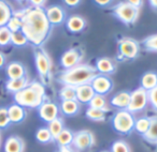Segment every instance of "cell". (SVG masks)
<instances>
[{"mask_svg": "<svg viewBox=\"0 0 157 152\" xmlns=\"http://www.w3.org/2000/svg\"><path fill=\"white\" fill-rule=\"evenodd\" d=\"M15 14L22 18V32L26 35L29 43L41 46L48 40L52 30V24L46 16L45 9L29 7Z\"/></svg>", "mask_w": 157, "mask_h": 152, "instance_id": "6da1fadb", "label": "cell"}, {"mask_svg": "<svg viewBox=\"0 0 157 152\" xmlns=\"http://www.w3.org/2000/svg\"><path fill=\"white\" fill-rule=\"evenodd\" d=\"M16 104L25 108H39L45 102V88L40 81H33L20 92L14 94Z\"/></svg>", "mask_w": 157, "mask_h": 152, "instance_id": "7a4b0ae2", "label": "cell"}, {"mask_svg": "<svg viewBox=\"0 0 157 152\" xmlns=\"http://www.w3.org/2000/svg\"><path fill=\"white\" fill-rule=\"evenodd\" d=\"M97 75L98 72L95 67L90 64H78L63 72L59 76V81L63 85L76 88L84 84H90Z\"/></svg>", "mask_w": 157, "mask_h": 152, "instance_id": "3957f363", "label": "cell"}, {"mask_svg": "<svg viewBox=\"0 0 157 152\" xmlns=\"http://www.w3.org/2000/svg\"><path fill=\"white\" fill-rule=\"evenodd\" d=\"M136 119L133 114L127 109H120L112 119V125L116 132L121 134H129L135 130Z\"/></svg>", "mask_w": 157, "mask_h": 152, "instance_id": "277c9868", "label": "cell"}, {"mask_svg": "<svg viewBox=\"0 0 157 152\" xmlns=\"http://www.w3.org/2000/svg\"><path fill=\"white\" fill-rule=\"evenodd\" d=\"M35 63L42 83L48 84L51 79L52 62L48 52L42 48H37L35 52Z\"/></svg>", "mask_w": 157, "mask_h": 152, "instance_id": "5b68a950", "label": "cell"}, {"mask_svg": "<svg viewBox=\"0 0 157 152\" xmlns=\"http://www.w3.org/2000/svg\"><path fill=\"white\" fill-rule=\"evenodd\" d=\"M113 13L125 25H132L137 22L138 17H139L140 9L124 1L114 7Z\"/></svg>", "mask_w": 157, "mask_h": 152, "instance_id": "8992f818", "label": "cell"}, {"mask_svg": "<svg viewBox=\"0 0 157 152\" xmlns=\"http://www.w3.org/2000/svg\"><path fill=\"white\" fill-rule=\"evenodd\" d=\"M148 105V92L143 88H138L130 93V103L127 108L130 113L141 111Z\"/></svg>", "mask_w": 157, "mask_h": 152, "instance_id": "52a82bcc", "label": "cell"}, {"mask_svg": "<svg viewBox=\"0 0 157 152\" xmlns=\"http://www.w3.org/2000/svg\"><path fill=\"white\" fill-rule=\"evenodd\" d=\"M140 46L136 40L131 38H124L118 42V52L123 58L135 59L139 55Z\"/></svg>", "mask_w": 157, "mask_h": 152, "instance_id": "ba28073f", "label": "cell"}, {"mask_svg": "<svg viewBox=\"0 0 157 152\" xmlns=\"http://www.w3.org/2000/svg\"><path fill=\"white\" fill-rule=\"evenodd\" d=\"M83 59V52L78 48H70L67 52H63L60 58V64L66 70L74 67L80 64V62Z\"/></svg>", "mask_w": 157, "mask_h": 152, "instance_id": "9c48e42d", "label": "cell"}, {"mask_svg": "<svg viewBox=\"0 0 157 152\" xmlns=\"http://www.w3.org/2000/svg\"><path fill=\"white\" fill-rule=\"evenodd\" d=\"M95 143L94 134L88 130L78 131L74 134L73 146L78 150H86Z\"/></svg>", "mask_w": 157, "mask_h": 152, "instance_id": "30bf717a", "label": "cell"}, {"mask_svg": "<svg viewBox=\"0 0 157 152\" xmlns=\"http://www.w3.org/2000/svg\"><path fill=\"white\" fill-rule=\"evenodd\" d=\"M90 85L93 86L95 92L97 94H101V96L108 94L113 88V83H112L111 78H109L107 75H102V74H98L92 81Z\"/></svg>", "mask_w": 157, "mask_h": 152, "instance_id": "8fae6325", "label": "cell"}, {"mask_svg": "<svg viewBox=\"0 0 157 152\" xmlns=\"http://www.w3.org/2000/svg\"><path fill=\"white\" fill-rule=\"evenodd\" d=\"M39 115L42 120L50 123L51 121L57 119L59 114V107L51 101H45L41 106L39 107Z\"/></svg>", "mask_w": 157, "mask_h": 152, "instance_id": "7c38bea8", "label": "cell"}, {"mask_svg": "<svg viewBox=\"0 0 157 152\" xmlns=\"http://www.w3.org/2000/svg\"><path fill=\"white\" fill-rule=\"evenodd\" d=\"M95 94H96V92L90 84H84V85L76 87V101L80 103L90 104Z\"/></svg>", "mask_w": 157, "mask_h": 152, "instance_id": "4fadbf2b", "label": "cell"}, {"mask_svg": "<svg viewBox=\"0 0 157 152\" xmlns=\"http://www.w3.org/2000/svg\"><path fill=\"white\" fill-rule=\"evenodd\" d=\"M45 13L48 20L52 25H59L63 23L66 18V13L63 9L59 5H52L45 9Z\"/></svg>", "mask_w": 157, "mask_h": 152, "instance_id": "5bb4252c", "label": "cell"}, {"mask_svg": "<svg viewBox=\"0 0 157 152\" xmlns=\"http://www.w3.org/2000/svg\"><path fill=\"white\" fill-rule=\"evenodd\" d=\"M66 26H67V29L70 32L78 33V32H81V31H83L84 29H85L86 22L82 16L72 15L67 20Z\"/></svg>", "mask_w": 157, "mask_h": 152, "instance_id": "9a60e30c", "label": "cell"}, {"mask_svg": "<svg viewBox=\"0 0 157 152\" xmlns=\"http://www.w3.org/2000/svg\"><path fill=\"white\" fill-rule=\"evenodd\" d=\"M25 143L20 136H10L6 140L5 143V152H24Z\"/></svg>", "mask_w": 157, "mask_h": 152, "instance_id": "2e32d148", "label": "cell"}, {"mask_svg": "<svg viewBox=\"0 0 157 152\" xmlns=\"http://www.w3.org/2000/svg\"><path fill=\"white\" fill-rule=\"evenodd\" d=\"M7 75L9 79H17L26 76V70L24 65L17 61L9 63L7 67Z\"/></svg>", "mask_w": 157, "mask_h": 152, "instance_id": "e0dca14e", "label": "cell"}, {"mask_svg": "<svg viewBox=\"0 0 157 152\" xmlns=\"http://www.w3.org/2000/svg\"><path fill=\"white\" fill-rule=\"evenodd\" d=\"M129 103H130V93L127 91L118 92L111 99V105L118 109H127Z\"/></svg>", "mask_w": 157, "mask_h": 152, "instance_id": "ac0fdd59", "label": "cell"}, {"mask_svg": "<svg viewBox=\"0 0 157 152\" xmlns=\"http://www.w3.org/2000/svg\"><path fill=\"white\" fill-rule=\"evenodd\" d=\"M9 118L12 123H20L26 118V110L25 107L21 106L18 104H13L8 108Z\"/></svg>", "mask_w": 157, "mask_h": 152, "instance_id": "d6986e66", "label": "cell"}, {"mask_svg": "<svg viewBox=\"0 0 157 152\" xmlns=\"http://www.w3.org/2000/svg\"><path fill=\"white\" fill-rule=\"evenodd\" d=\"M28 85H29L28 77L25 76V77L17 78V79H8L7 84H6V89H7L8 91L15 94L16 92H20L21 90L26 88Z\"/></svg>", "mask_w": 157, "mask_h": 152, "instance_id": "ffe728a7", "label": "cell"}, {"mask_svg": "<svg viewBox=\"0 0 157 152\" xmlns=\"http://www.w3.org/2000/svg\"><path fill=\"white\" fill-rule=\"evenodd\" d=\"M96 70L102 75H109L115 72V65L109 58H99L96 61Z\"/></svg>", "mask_w": 157, "mask_h": 152, "instance_id": "44dd1931", "label": "cell"}, {"mask_svg": "<svg viewBox=\"0 0 157 152\" xmlns=\"http://www.w3.org/2000/svg\"><path fill=\"white\" fill-rule=\"evenodd\" d=\"M13 14L9 3L6 0H0V27L7 26Z\"/></svg>", "mask_w": 157, "mask_h": 152, "instance_id": "7402d4cb", "label": "cell"}, {"mask_svg": "<svg viewBox=\"0 0 157 152\" xmlns=\"http://www.w3.org/2000/svg\"><path fill=\"white\" fill-rule=\"evenodd\" d=\"M60 110L63 111V114L66 116H75L76 114H78V111H80L78 102L76 100L61 101Z\"/></svg>", "mask_w": 157, "mask_h": 152, "instance_id": "603a6c76", "label": "cell"}, {"mask_svg": "<svg viewBox=\"0 0 157 152\" xmlns=\"http://www.w3.org/2000/svg\"><path fill=\"white\" fill-rule=\"evenodd\" d=\"M155 87H157V74L154 72L145 73L141 78V88L150 91Z\"/></svg>", "mask_w": 157, "mask_h": 152, "instance_id": "cb8c5ba5", "label": "cell"}, {"mask_svg": "<svg viewBox=\"0 0 157 152\" xmlns=\"http://www.w3.org/2000/svg\"><path fill=\"white\" fill-rule=\"evenodd\" d=\"M73 138H74V134L68 128H65L60 134L57 136V138L55 140L57 141L58 146L60 148L63 147H70L71 143H73Z\"/></svg>", "mask_w": 157, "mask_h": 152, "instance_id": "d4e9b609", "label": "cell"}, {"mask_svg": "<svg viewBox=\"0 0 157 152\" xmlns=\"http://www.w3.org/2000/svg\"><path fill=\"white\" fill-rule=\"evenodd\" d=\"M143 137L151 143H157V117L151 118V125Z\"/></svg>", "mask_w": 157, "mask_h": 152, "instance_id": "484cf974", "label": "cell"}, {"mask_svg": "<svg viewBox=\"0 0 157 152\" xmlns=\"http://www.w3.org/2000/svg\"><path fill=\"white\" fill-rule=\"evenodd\" d=\"M48 130H50L51 134H52L53 138L56 139L57 136L65 130V126H63V121L60 118H57V119L53 120L48 123Z\"/></svg>", "mask_w": 157, "mask_h": 152, "instance_id": "4316f807", "label": "cell"}, {"mask_svg": "<svg viewBox=\"0 0 157 152\" xmlns=\"http://www.w3.org/2000/svg\"><path fill=\"white\" fill-rule=\"evenodd\" d=\"M59 98L63 101L76 100V88L72 86L63 85V87L59 91Z\"/></svg>", "mask_w": 157, "mask_h": 152, "instance_id": "83f0119b", "label": "cell"}, {"mask_svg": "<svg viewBox=\"0 0 157 152\" xmlns=\"http://www.w3.org/2000/svg\"><path fill=\"white\" fill-rule=\"evenodd\" d=\"M151 125V118L148 117H142L136 120L135 123V130L137 131L139 134L145 135L146 132L148 131Z\"/></svg>", "mask_w": 157, "mask_h": 152, "instance_id": "f1b7e54d", "label": "cell"}, {"mask_svg": "<svg viewBox=\"0 0 157 152\" xmlns=\"http://www.w3.org/2000/svg\"><path fill=\"white\" fill-rule=\"evenodd\" d=\"M105 110L102 109H97L93 108V107H88L86 109V117L92 121H103L105 119Z\"/></svg>", "mask_w": 157, "mask_h": 152, "instance_id": "f546056e", "label": "cell"}, {"mask_svg": "<svg viewBox=\"0 0 157 152\" xmlns=\"http://www.w3.org/2000/svg\"><path fill=\"white\" fill-rule=\"evenodd\" d=\"M90 107L97 109H102V110L108 111L107 107V100H105V96H101V94H95V96L92 99V101L90 102Z\"/></svg>", "mask_w": 157, "mask_h": 152, "instance_id": "4dcf8cb0", "label": "cell"}, {"mask_svg": "<svg viewBox=\"0 0 157 152\" xmlns=\"http://www.w3.org/2000/svg\"><path fill=\"white\" fill-rule=\"evenodd\" d=\"M36 138L41 143H48L50 141H52L53 139H54L52 134H51L50 130H48V128H39V130L37 131V133H36Z\"/></svg>", "mask_w": 157, "mask_h": 152, "instance_id": "1f68e13d", "label": "cell"}, {"mask_svg": "<svg viewBox=\"0 0 157 152\" xmlns=\"http://www.w3.org/2000/svg\"><path fill=\"white\" fill-rule=\"evenodd\" d=\"M22 26H23L22 18L15 13L13 14V16H12L11 20H9V23H8V25H7V27L9 28V30L11 31V32L21 31L22 30Z\"/></svg>", "mask_w": 157, "mask_h": 152, "instance_id": "d6a6232c", "label": "cell"}, {"mask_svg": "<svg viewBox=\"0 0 157 152\" xmlns=\"http://www.w3.org/2000/svg\"><path fill=\"white\" fill-rule=\"evenodd\" d=\"M11 43L15 46H24L28 43V39L21 30L17 31V32H12Z\"/></svg>", "mask_w": 157, "mask_h": 152, "instance_id": "836d02e7", "label": "cell"}, {"mask_svg": "<svg viewBox=\"0 0 157 152\" xmlns=\"http://www.w3.org/2000/svg\"><path fill=\"white\" fill-rule=\"evenodd\" d=\"M12 32L7 26L0 27V46H7L11 43Z\"/></svg>", "mask_w": 157, "mask_h": 152, "instance_id": "e575fe53", "label": "cell"}, {"mask_svg": "<svg viewBox=\"0 0 157 152\" xmlns=\"http://www.w3.org/2000/svg\"><path fill=\"white\" fill-rule=\"evenodd\" d=\"M112 152H131L130 147L128 146V143L124 140H116L113 143L111 147Z\"/></svg>", "mask_w": 157, "mask_h": 152, "instance_id": "d590c367", "label": "cell"}, {"mask_svg": "<svg viewBox=\"0 0 157 152\" xmlns=\"http://www.w3.org/2000/svg\"><path fill=\"white\" fill-rule=\"evenodd\" d=\"M143 45L150 52H157V34H153L146 38L143 42Z\"/></svg>", "mask_w": 157, "mask_h": 152, "instance_id": "8d00e7d4", "label": "cell"}, {"mask_svg": "<svg viewBox=\"0 0 157 152\" xmlns=\"http://www.w3.org/2000/svg\"><path fill=\"white\" fill-rule=\"evenodd\" d=\"M10 123H11V120H10V118H9L8 108L1 107V108H0V128H8Z\"/></svg>", "mask_w": 157, "mask_h": 152, "instance_id": "74e56055", "label": "cell"}, {"mask_svg": "<svg viewBox=\"0 0 157 152\" xmlns=\"http://www.w3.org/2000/svg\"><path fill=\"white\" fill-rule=\"evenodd\" d=\"M148 92V103L151 104V106L157 110V87L153 88L152 90H150Z\"/></svg>", "mask_w": 157, "mask_h": 152, "instance_id": "f35d334b", "label": "cell"}, {"mask_svg": "<svg viewBox=\"0 0 157 152\" xmlns=\"http://www.w3.org/2000/svg\"><path fill=\"white\" fill-rule=\"evenodd\" d=\"M31 7L35 8H43L46 3V0H27Z\"/></svg>", "mask_w": 157, "mask_h": 152, "instance_id": "ab89813d", "label": "cell"}, {"mask_svg": "<svg viewBox=\"0 0 157 152\" xmlns=\"http://www.w3.org/2000/svg\"><path fill=\"white\" fill-rule=\"evenodd\" d=\"M63 2H65V5H68V7L73 8V7H76V5H80L81 0H63Z\"/></svg>", "mask_w": 157, "mask_h": 152, "instance_id": "60d3db41", "label": "cell"}, {"mask_svg": "<svg viewBox=\"0 0 157 152\" xmlns=\"http://www.w3.org/2000/svg\"><path fill=\"white\" fill-rule=\"evenodd\" d=\"M126 2H128L129 5L140 9L142 7V5H143V0H126Z\"/></svg>", "mask_w": 157, "mask_h": 152, "instance_id": "b9f144b4", "label": "cell"}, {"mask_svg": "<svg viewBox=\"0 0 157 152\" xmlns=\"http://www.w3.org/2000/svg\"><path fill=\"white\" fill-rule=\"evenodd\" d=\"M94 1L96 5H100V7H107V5H111V2L113 0H94Z\"/></svg>", "mask_w": 157, "mask_h": 152, "instance_id": "7bdbcfd3", "label": "cell"}, {"mask_svg": "<svg viewBox=\"0 0 157 152\" xmlns=\"http://www.w3.org/2000/svg\"><path fill=\"white\" fill-rule=\"evenodd\" d=\"M5 63H6V57H5V55H3L2 52H0V69L5 65Z\"/></svg>", "mask_w": 157, "mask_h": 152, "instance_id": "ee69618b", "label": "cell"}, {"mask_svg": "<svg viewBox=\"0 0 157 152\" xmlns=\"http://www.w3.org/2000/svg\"><path fill=\"white\" fill-rule=\"evenodd\" d=\"M58 152H74V150L71 149L70 147H63L59 149Z\"/></svg>", "mask_w": 157, "mask_h": 152, "instance_id": "f6af8a7d", "label": "cell"}, {"mask_svg": "<svg viewBox=\"0 0 157 152\" xmlns=\"http://www.w3.org/2000/svg\"><path fill=\"white\" fill-rule=\"evenodd\" d=\"M151 7L153 8L154 10H157V0H148Z\"/></svg>", "mask_w": 157, "mask_h": 152, "instance_id": "bcb514c9", "label": "cell"}, {"mask_svg": "<svg viewBox=\"0 0 157 152\" xmlns=\"http://www.w3.org/2000/svg\"><path fill=\"white\" fill-rule=\"evenodd\" d=\"M16 1H17V2H20V3H23V2H25L26 0H16Z\"/></svg>", "mask_w": 157, "mask_h": 152, "instance_id": "7dc6e473", "label": "cell"}, {"mask_svg": "<svg viewBox=\"0 0 157 152\" xmlns=\"http://www.w3.org/2000/svg\"><path fill=\"white\" fill-rule=\"evenodd\" d=\"M101 152H109V151H105H105H101Z\"/></svg>", "mask_w": 157, "mask_h": 152, "instance_id": "c3c4849f", "label": "cell"}, {"mask_svg": "<svg viewBox=\"0 0 157 152\" xmlns=\"http://www.w3.org/2000/svg\"><path fill=\"white\" fill-rule=\"evenodd\" d=\"M0 143H1V137H0Z\"/></svg>", "mask_w": 157, "mask_h": 152, "instance_id": "681fc988", "label": "cell"}]
</instances>
